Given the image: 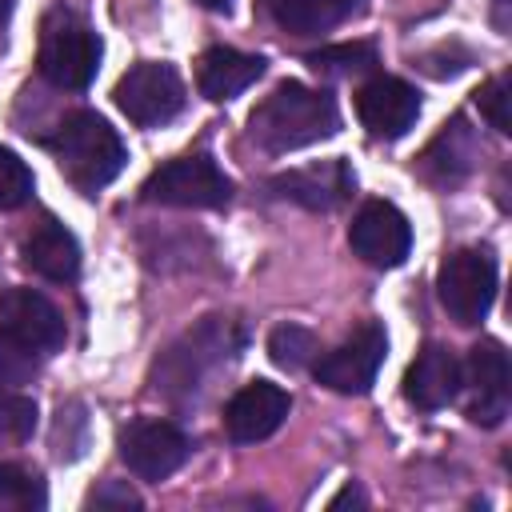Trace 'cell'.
<instances>
[{
    "mask_svg": "<svg viewBox=\"0 0 512 512\" xmlns=\"http://www.w3.org/2000/svg\"><path fill=\"white\" fill-rule=\"evenodd\" d=\"M340 128V108L328 92L308 88L300 80L276 84L248 116V136L264 152H296L316 140H328Z\"/></svg>",
    "mask_w": 512,
    "mask_h": 512,
    "instance_id": "6da1fadb",
    "label": "cell"
},
{
    "mask_svg": "<svg viewBox=\"0 0 512 512\" xmlns=\"http://www.w3.org/2000/svg\"><path fill=\"white\" fill-rule=\"evenodd\" d=\"M60 172L72 180V188H80L84 196H96L104 184H112L128 160L124 140L116 136V128L96 116V112H72L56 136L48 140Z\"/></svg>",
    "mask_w": 512,
    "mask_h": 512,
    "instance_id": "7a4b0ae2",
    "label": "cell"
},
{
    "mask_svg": "<svg viewBox=\"0 0 512 512\" xmlns=\"http://www.w3.org/2000/svg\"><path fill=\"white\" fill-rule=\"evenodd\" d=\"M104 44L96 36V28L72 12V8H52L40 24V48H36V64L40 72L56 84V88H88L96 80Z\"/></svg>",
    "mask_w": 512,
    "mask_h": 512,
    "instance_id": "3957f363",
    "label": "cell"
},
{
    "mask_svg": "<svg viewBox=\"0 0 512 512\" xmlns=\"http://www.w3.org/2000/svg\"><path fill=\"white\" fill-rule=\"evenodd\" d=\"M140 192L148 204L168 208H224L232 200V180L208 156H180L160 164Z\"/></svg>",
    "mask_w": 512,
    "mask_h": 512,
    "instance_id": "277c9868",
    "label": "cell"
},
{
    "mask_svg": "<svg viewBox=\"0 0 512 512\" xmlns=\"http://www.w3.org/2000/svg\"><path fill=\"white\" fill-rule=\"evenodd\" d=\"M116 108L140 124V128H160L184 108V80L172 64L160 60H140L116 80Z\"/></svg>",
    "mask_w": 512,
    "mask_h": 512,
    "instance_id": "5b68a950",
    "label": "cell"
},
{
    "mask_svg": "<svg viewBox=\"0 0 512 512\" xmlns=\"http://www.w3.org/2000/svg\"><path fill=\"white\" fill-rule=\"evenodd\" d=\"M436 292H440V304L444 312L472 328L488 316L492 300H496V260L480 248H460L452 252L444 264H440V276H436Z\"/></svg>",
    "mask_w": 512,
    "mask_h": 512,
    "instance_id": "8992f818",
    "label": "cell"
},
{
    "mask_svg": "<svg viewBox=\"0 0 512 512\" xmlns=\"http://www.w3.org/2000/svg\"><path fill=\"white\" fill-rule=\"evenodd\" d=\"M384 352H388V332L380 324H364L360 332H352L340 348L324 352L316 364H312V376L340 392V396H364L384 364Z\"/></svg>",
    "mask_w": 512,
    "mask_h": 512,
    "instance_id": "52a82bcc",
    "label": "cell"
},
{
    "mask_svg": "<svg viewBox=\"0 0 512 512\" xmlns=\"http://www.w3.org/2000/svg\"><path fill=\"white\" fill-rule=\"evenodd\" d=\"M460 384H468V420L480 428H496L508 416L512 400V372L508 352L500 340H480L460 368Z\"/></svg>",
    "mask_w": 512,
    "mask_h": 512,
    "instance_id": "ba28073f",
    "label": "cell"
},
{
    "mask_svg": "<svg viewBox=\"0 0 512 512\" xmlns=\"http://www.w3.org/2000/svg\"><path fill=\"white\" fill-rule=\"evenodd\" d=\"M352 252L372 268H400L412 252V224L388 200H368L348 224Z\"/></svg>",
    "mask_w": 512,
    "mask_h": 512,
    "instance_id": "9c48e42d",
    "label": "cell"
},
{
    "mask_svg": "<svg viewBox=\"0 0 512 512\" xmlns=\"http://www.w3.org/2000/svg\"><path fill=\"white\" fill-rule=\"evenodd\" d=\"M192 452V440L172 420H136L120 432V460L140 480H168Z\"/></svg>",
    "mask_w": 512,
    "mask_h": 512,
    "instance_id": "30bf717a",
    "label": "cell"
},
{
    "mask_svg": "<svg viewBox=\"0 0 512 512\" xmlns=\"http://www.w3.org/2000/svg\"><path fill=\"white\" fill-rule=\"evenodd\" d=\"M0 328L20 336L24 344H32L40 356L60 352L68 340V324H64L60 308L36 288H4L0 292Z\"/></svg>",
    "mask_w": 512,
    "mask_h": 512,
    "instance_id": "8fae6325",
    "label": "cell"
},
{
    "mask_svg": "<svg viewBox=\"0 0 512 512\" xmlns=\"http://www.w3.org/2000/svg\"><path fill=\"white\" fill-rule=\"evenodd\" d=\"M288 392L272 380H252L244 384L228 404H224V432L236 444H256L268 440L284 420H288Z\"/></svg>",
    "mask_w": 512,
    "mask_h": 512,
    "instance_id": "7c38bea8",
    "label": "cell"
},
{
    "mask_svg": "<svg viewBox=\"0 0 512 512\" xmlns=\"http://www.w3.org/2000/svg\"><path fill=\"white\" fill-rule=\"evenodd\" d=\"M356 116L360 124L380 136V140H396L404 136L416 116H420V92L408 80L396 76H376L356 92Z\"/></svg>",
    "mask_w": 512,
    "mask_h": 512,
    "instance_id": "4fadbf2b",
    "label": "cell"
},
{
    "mask_svg": "<svg viewBox=\"0 0 512 512\" xmlns=\"http://www.w3.org/2000/svg\"><path fill=\"white\" fill-rule=\"evenodd\" d=\"M236 336L228 324H220V316H208L196 332H188L168 356H164V388H192V380H200V372L208 364H220L224 356H232Z\"/></svg>",
    "mask_w": 512,
    "mask_h": 512,
    "instance_id": "5bb4252c",
    "label": "cell"
},
{
    "mask_svg": "<svg viewBox=\"0 0 512 512\" xmlns=\"http://www.w3.org/2000/svg\"><path fill=\"white\" fill-rule=\"evenodd\" d=\"M460 388H464L460 384V360L440 344H424L404 372V396H408V404H416L424 412L452 404L460 396Z\"/></svg>",
    "mask_w": 512,
    "mask_h": 512,
    "instance_id": "9a60e30c",
    "label": "cell"
},
{
    "mask_svg": "<svg viewBox=\"0 0 512 512\" xmlns=\"http://www.w3.org/2000/svg\"><path fill=\"white\" fill-rule=\"evenodd\" d=\"M20 256H24V264H28L36 276L56 280V284L76 280V272H80V244H76V236H72L60 220H52V216L40 220V224L24 236Z\"/></svg>",
    "mask_w": 512,
    "mask_h": 512,
    "instance_id": "2e32d148",
    "label": "cell"
},
{
    "mask_svg": "<svg viewBox=\"0 0 512 512\" xmlns=\"http://www.w3.org/2000/svg\"><path fill=\"white\" fill-rule=\"evenodd\" d=\"M264 76V56L236 52V48H208L196 64V84L208 100H232Z\"/></svg>",
    "mask_w": 512,
    "mask_h": 512,
    "instance_id": "e0dca14e",
    "label": "cell"
},
{
    "mask_svg": "<svg viewBox=\"0 0 512 512\" xmlns=\"http://www.w3.org/2000/svg\"><path fill=\"white\" fill-rule=\"evenodd\" d=\"M356 176L348 172L344 160H324V164H312V168H296L288 176H276L272 188L304 208H332L340 204L348 192H352Z\"/></svg>",
    "mask_w": 512,
    "mask_h": 512,
    "instance_id": "ac0fdd59",
    "label": "cell"
},
{
    "mask_svg": "<svg viewBox=\"0 0 512 512\" xmlns=\"http://www.w3.org/2000/svg\"><path fill=\"white\" fill-rule=\"evenodd\" d=\"M368 0H264L268 16L292 36H320L364 12Z\"/></svg>",
    "mask_w": 512,
    "mask_h": 512,
    "instance_id": "d6986e66",
    "label": "cell"
},
{
    "mask_svg": "<svg viewBox=\"0 0 512 512\" xmlns=\"http://www.w3.org/2000/svg\"><path fill=\"white\" fill-rule=\"evenodd\" d=\"M472 156H476V144H472V132L468 124L456 116L452 124H444V132L432 140V148L424 152V168L436 176V180H456L472 168Z\"/></svg>",
    "mask_w": 512,
    "mask_h": 512,
    "instance_id": "ffe728a7",
    "label": "cell"
},
{
    "mask_svg": "<svg viewBox=\"0 0 512 512\" xmlns=\"http://www.w3.org/2000/svg\"><path fill=\"white\" fill-rule=\"evenodd\" d=\"M48 504V488L36 472L0 460V512H40Z\"/></svg>",
    "mask_w": 512,
    "mask_h": 512,
    "instance_id": "44dd1931",
    "label": "cell"
},
{
    "mask_svg": "<svg viewBox=\"0 0 512 512\" xmlns=\"http://www.w3.org/2000/svg\"><path fill=\"white\" fill-rule=\"evenodd\" d=\"M308 64L324 76H352V72H368L376 64V48L364 44V40H352V44H328L320 52L308 56Z\"/></svg>",
    "mask_w": 512,
    "mask_h": 512,
    "instance_id": "7402d4cb",
    "label": "cell"
},
{
    "mask_svg": "<svg viewBox=\"0 0 512 512\" xmlns=\"http://www.w3.org/2000/svg\"><path fill=\"white\" fill-rule=\"evenodd\" d=\"M268 356H272L276 368L296 372L316 356V336L300 324H276L272 336H268Z\"/></svg>",
    "mask_w": 512,
    "mask_h": 512,
    "instance_id": "603a6c76",
    "label": "cell"
},
{
    "mask_svg": "<svg viewBox=\"0 0 512 512\" xmlns=\"http://www.w3.org/2000/svg\"><path fill=\"white\" fill-rule=\"evenodd\" d=\"M36 372H40V352L20 336H12L8 328H0V388L28 384Z\"/></svg>",
    "mask_w": 512,
    "mask_h": 512,
    "instance_id": "cb8c5ba5",
    "label": "cell"
},
{
    "mask_svg": "<svg viewBox=\"0 0 512 512\" xmlns=\"http://www.w3.org/2000/svg\"><path fill=\"white\" fill-rule=\"evenodd\" d=\"M36 428V400L12 388H0V444H24Z\"/></svg>",
    "mask_w": 512,
    "mask_h": 512,
    "instance_id": "d4e9b609",
    "label": "cell"
},
{
    "mask_svg": "<svg viewBox=\"0 0 512 512\" xmlns=\"http://www.w3.org/2000/svg\"><path fill=\"white\" fill-rule=\"evenodd\" d=\"M28 200H32V168L12 148H0V212H12Z\"/></svg>",
    "mask_w": 512,
    "mask_h": 512,
    "instance_id": "484cf974",
    "label": "cell"
},
{
    "mask_svg": "<svg viewBox=\"0 0 512 512\" xmlns=\"http://www.w3.org/2000/svg\"><path fill=\"white\" fill-rule=\"evenodd\" d=\"M508 76H492L488 84H480L476 88V108H480V116L496 128V132H512V116H508Z\"/></svg>",
    "mask_w": 512,
    "mask_h": 512,
    "instance_id": "4316f807",
    "label": "cell"
},
{
    "mask_svg": "<svg viewBox=\"0 0 512 512\" xmlns=\"http://www.w3.org/2000/svg\"><path fill=\"white\" fill-rule=\"evenodd\" d=\"M84 504H88V508H140V496H136L124 480H104L100 488L88 492Z\"/></svg>",
    "mask_w": 512,
    "mask_h": 512,
    "instance_id": "83f0119b",
    "label": "cell"
},
{
    "mask_svg": "<svg viewBox=\"0 0 512 512\" xmlns=\"http://www.w3.org/2000/svg\"><path fill=\"white\" fill-rule=\"evenodd\" d=\"M348 504H352V508H360V504H364V492H360L356 484H344V488L328 500V508H332V512H336V508H348Z\"/></svg>",
    "mask_w": 512,
    "mask_h": 512,
    "instance_id": "f1b7e54d",
    "label": "cell"
},
{
    "mask_svg": "<svg viewBox=\"0 0 512 512\" xmlns=\"http://www.w3.org/2000/svg\"><path fill=\"white\" fill-rule=\"evenodd\" d=\"M200 8H208V12H228L232 8V0H196Z\"/></svg>",
    "mask_w": 512,
    "mask_h": 512,
    "instance_id": "f546056e",
    "label": "cell"
},
{
    "mask_svg": "<svg viewBox=\"0 0 512 512\" xmlns=\"http://www.w3.org/2000/svg\"><path fill=\"white\" fill-rule=\"evenodd\" d=\"M8 12H12V0H0V28H4V20H8Z\"/></svg>",
    "mask_w": 512,
    "mask_h": 512,
    "instance_id": "4dcf8cb0",
    "label": "cell"
}]
</instances>
